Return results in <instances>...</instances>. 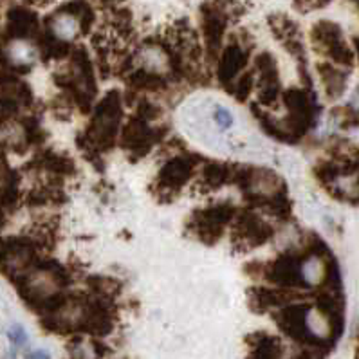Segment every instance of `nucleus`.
Instances as JSON below:
<instances>
[{
  "mask_svg": "<svg viewBox=\"0 0 359 359\" xmlns=\"http://www.w3.org/2000/svg\"><path fill=\"white\" fill-rule=\"evenodd\" d=\"M119 119H121V100L114 90L103 97L94 112L89 128L85 130V148L89 152L94 150L96 154H100L114 147Z\"/></svg>",
  "mask_w": 359,
  "mask_h": 359,
  "instance_id": "1",
  "label": "nucleus"
},
{
  "mask_svg": "<svg viewBox=\"0 0 359 359\" xmlns=\"http://www.w3.org/2000/svg\"><path fill=\"white\" fill-rule=\"evenodd\" d=\"M235 217V208L229 204H219V206L201 210L191 219V228L197 233V237L204 244L212 245L220 238L226 224Z\"/></svg>",
  "mask_w": 359,
  "mask_h": 359,
  "instance_id": "2",
  "label": "nucleus"
},
{
  "mask_svg": "<svg viewBox=\"0 0 359 359\" xmlns=\"http://www.w3.org/2000/svg\"><path fill=\"white\" fill-rule=\"evenodd\" d=\"M271 237H273V228L253 213L244 212L235 222L233 244L241 250H253L266 244Z\"/></svg>",
  "mask_w": 359,
  "mask_h": 359,
  "instance_id": "3",
  "label": "nucleus"
},
{
  "mask_svg": "<svg viewBox=\"0 0 359 359\" xmlns=\"http://www.w3.org/2000/svg\"><path fill=\"white\" fill-rule=\"evenodd\" d=\"M156 130L147 125V119L141 116H134L127 123V127L123 130L121 143L127 148L128 152L134 157L147 156V152L152 148V144L157 141V135L154 134Z\"/></svg>",
  "mask_w": 359,
  "mask_h": 359,
  "instance_id": "4",
  "label": "nucleus"
},
{
  "mask_svg": "<svg viewBox=\"0 0 359 359\" xmlns=\"http://www.w3.org/2000/svg\"><path fill=\"white\" fill-rule=\"evenodd\" d=\"M195 161L188 159V157H175V159L168 161L159 172L157 182L159 187L166 191H179L194 175Z\"/></svg>",
  "mask_w": 359,
  "mask_h": 359,
  "instance_id": "5",
  "label": "nucleus"
},
{
  "mask_svg": "<svg viewBox=\"0 0 359 359\" xmlns=\"http://www.w3.org/2000/svg\"><path fill=\"white\" fill-rule=\"evenodd\" d=\"M8 33L17 40L39 39L40 36V20L39 15L27 8H11L8 17Z\"/></svg>",
  "mask_w": 359,
  "mask_h": 359,
  "instance_id": "6",
  "label": "nucleus"
},
{
  "mask_svg": "<svg viewBox=\"0 0 359 359\" xmlns=\"http://www.w3.org/2000/svg\"><path fill=\"white\" fill-rule=\"evenodd\" d=\"M248 53L238 46H229L224 51L219 64V80L220 83L231 89V81L238 76V72L245 65ZM228 89V90H229Z\"/></svg>",
  "mask_w": 359,
  "mask_h": 359,
  "instance_id": "7",
  "label": "nucleus"
},
{
  "mask_svg": "<svg viewBox=\"0 0 359 359\" xmlns=\"http://www.w3.org/2000/svg\"><path fill=\"white\" fill-rule=\"evenodd\" d=\"M294 298L296 294L292 291H271V289H251L250 291V305L258 313H264L271 307L289 305V302Z\"/></svg>",
  "mask_w": 359,
  "mask_h": 359,
  "instance_id": "8",
  "label": "nucleus"
},
{
  "mask_svg": "<svg viewBox=\"0 0 359 359\" xmlns=\"http://www.w3.org/2000/svg\"><path fill=\"white\" fill-rule=\"evenodd\" d=\"M343 40L341 29H339L338 24L334 22H318L316 26L313 27V42L316 43L318 49H325V53H329L336 43H339Z\"/></svg>",
  "mask_w": 359,
  "mask_h": 359,
  "instance_id": "9",
  "label": "nucleus"
},
{
  "mask_svg": "<svg viewBox=\"0 0 359 359\" xmlns=\"http://www.w3.org/2000/svg\"><path fill=\"white\" fill-rule=\"evenodd\" d=\"M248 341H250L251 348H253V352H251L253 358H280L282 355V343L275 336L260 332L251 336Z\"/></svg>",
  "mask_w": 359,
  "mask_h": 359,
  "instance_id": "10",
  "label": "nucleus"
},
{
  "mask_svg": "<svg viewBox=\"0 0 359 359\" xmlns=\"http://www.w3.org/2000/svg\"><path fill=\"white\" fill-rule=\"evenodd\" d=\"M318 71H320L321 81H323V85H325L327 94H329L330 97L341 96L346 83L345 72L336 71L330 64H320L318 65Z\"/></svg>",
  "mask_w": 359,
  "mask_h": 359,
  "instance_id": "11",
  "label": "nucleus"
},
{
  "mask_svg": "<svg viewBox=\"0 0 359 359\" xmlns=\"http://www.w3.org/2000/svg\"><path fill=\"white\" fill-rule=\"evenodd\" d=\"M229 168L228 165H220V163H210V165L204 166L203 170V179L208 187L215 190V188H220L222 184L229 181Z\"/></svg>",
  "mask_w": 359,
  "mask_h": 359,
  "instance_id": "12",
  "label": "nucleus"
},
{
  "mask_svg": "<svg viewBox=\"0 0 359 359\" xmlns=\"http://www.w3.org/2000/svg\"><path fill=\"white\" fill-rule=\"evenodd\" d=\"M130 83L134 89H144V90H159L166 85V81L163 80L161 74H156V72H134L130 76Z\"/></svg>",
  "mask_w": 359,
  "mask_h": 359,
  "instance_id": "13",
  "label": "nucleus"
},
{
  "mask_svg": "<svg viewBox=\"0 0 359 359\" xmlns=\"http://www.w3.org/2000/svg\"><path fill=\"white\" fill-rule=\"evenodd\" d=\"M251 89H253V74H245L242 80H238L237 87L233 89V93H235V96H237V100H241V102H244L245 97L250 96Z\"/></svg>",
  "mask_w": 359,
  "mask_h": 359,
  "instance_id": "14",
  "label": "nucleus"
},
{
  "mask_svg": "<svg viewBox=\"0 0 359 359\" xmlns=\"http://www.w3.org/2000/svg\"><path fill=\"white\" fill-rule=\"evenodd\" d=\"M9 338H11V341H13L15 345L20 346V345H24V343H26L27 336H26V332H24V329H22L20 325H15L13 329H11V334H9Z\"/></svg>",
  "mask_w": 359,
  "mask_h": 359,
  "instance_id": "15",
  "label": "nucleus"
},
{
  "mask_svg": "<svg viewBox=\"0 0 359 359\" xmlns=\"http://www.w3.org/2000/svg\"><path fill=\"white\" fill-rule=\"evenodd\" d=\"M215 118H217V123H219L220 127H224V128L229 127V125H231V123H233L231 114H229L228 110H224V109L217 110Z\"/></svg>",
  "mask_w": 359,
  "mask_h": 359,
  "instance_id": "16",
  "label": "nucleus"
},
{
  "mask_svg": "<svg viewBox=\"0 0 359 359\" xmlns=\"http://www.w3.org/2000/svg\"><path fill=\"white\" fill-rule=\"evenodd\" d=\"M36 2H39V4H43V2H42V0H36Z\"/></svg>",
  "mask_w": 359,
  "mask_h": 359,
  "instance_id": "17",
  "label": "nucleus"
},
{
  "mask_svg": "<svg viewBox=\"0 0 359 359\" xmlns=\"http://www.w3.org/2000/svg\"><path fill=\"white\" fill-rule=\"evenodd\" d=\"M358 2H359V0H358Z\"/></svg>",
  "mask_w": 359,
  "mask_h": 359,
  "instance_id": "18",
  "label": "nucleus"
}]
</instances>
